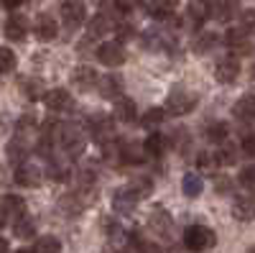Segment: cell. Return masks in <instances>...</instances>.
Instances as JSON below:
<instances>
[{"mask_svg":"<svg viewBox=\"0 0 255 253\" xmlns=\"http://www.w3.org/2000/svg\"><path fill=\"white\" fill-rule=\"evenodd\" d=\"M215 243H217V236H215V230L207 228V225H189L184 230V246L194 253L215 248Z\"/></svg>","mask_w":255,"mask_h":253,"instance_id":"cell-1","label":"cell"},{"mask_svg":"<svg viewBox=\"0 0 255 253\" xmlns=\"http://www.w3.org/2000/svg\"><path fill=\"white\" fill-rule=\"evenodd\" d=\"M194 105H197V95H191L186 90H171L166 97V110L171 115H186L194 110Z\"/></svg>","mask_w":255,"mask_h":253,"instance_id":"cell-2","label":"cell"},{"mask_svg":"<svg viewBox=\"0 0 255 253\" xmlns=\"http://www.w3.org/2000/svg\"><path fill=\"white\" fill-rule=\"evenodd\" d=\"M90 133L97 143H110L113 133H115V123L110 115H105V113H95L90 118Z\"/></svg>","mask_w":255,"mask_h":253,"instance_id":"cell-3","label":"cell"},{"mask_svg":"<svg viewBox=\"0 0 255 253\" xmlns=\"http://www.w3.org/2000/svg\"><path fill=\"white\" fill-rule=\"evenodd\" d=\"M59 143L64 146V151H67L69 156H79V154L84 151V136H82V131L77 128V125H72V123L61 125V138H59Z\"/></svg>","mask_w":255,"mask_h":253,"instance_id":"cell-4","label":"cell"},{"mask_svg":"<svg viewBox=\"0 0 255 253\" xmlns=\"http://www.w3.org/2000/svg\"><path fill=\"white\" fill-rule=\"evenodd\" d=\"M148 228H151L156 236L168 238V236H171V230H174V218L168 215V210H163V207H153V210H151V215H148Z\"/></svg>","mask_w":255,"mask_h":253,"instance_id":"cell-5","label":"cell"},{"mask_svg":"<svg viewBox=\"0 0 255 253\" xmlns=\"http://www.w3.org/2000/svg\"><path fill=\"white\" fill-rule=\"evenodd\" d=\"M97 59H100V64H105V67H120L125 61V49H123L120 41H108V44H100Z\"/></svg>","mask_w":255,"mask_h":253,"instance_id":"cell-6","label":"cell"},{"mask_svg":"<svg viewBox=\"0 0 255 253\" xmlns=\"http://www.w3.org/2000/svg\"><path fill=\"white\" fill-rule=\"evenodd\" d=\"M44 102H46V108L51 110V113H69L72 108H74V100H72V95L67 92V90H61V87H56V90H49L46 92V97H44Z\"/></svg>","mask_w":255,"mask_h":253,"instance_id":"cell-7","label":"cell"},{"mask_svg":"<svg viewBox=\"0 0 255 253\" xmlns=\"http://www.w3.org/2000/svg\"><path fill=\"white\" fill-rule=\"evenodd\" d=\"M215 77L222 84H232V82H235L240 77V61H238V56H222L217 61V67H215Z\"/></svg>","mask_w":255,"mask_h":253,"instance_id":"cell-8","label":"cell"},{"mask_svg":"<svg viewBox=\"0 0 255 253\" xmlns=\"http://www.w3.org/2000/svg\"><path fill=\"white\" fill-rule=\"evenodd\" d=\"M84 18H87V10L79 0H67V3L61 5V20L67 23L69 28H77L84 23Z\"/></svg>","mask_w":255,"mask_h":253,"instance_id":"cell-9","label":"cell"},{"mask_svg":"<svg viewBox=\"0 0 255 253\" xmlns=\"http://www.w3.org/2000/svg\"><path fill=\"white\" fill-rule=\"evenodd\" d=\"M23 215H26V202H23V197L5 195V197H3V223L8 225L10 220H18V218H23Z\"/></svg>","mask_w":255,"mask_h":253,"instance_id":"cell-10","label":"cell"},{"mask_svg":"<svg viewBox=\"0 0 255 253\" xmlns=\"http://www.w3.org/2000/svg\"><path fill=\"white\" fill-rule=\"evenodd\" d=\"M135 205H138V197L133 195L130 187L118 189V192L113 195V207H115V213H120V215H130L135 210Z\"/></svg>","mask_w":255,"mask_h":253,"instance_id":"cell-11","label":"cell"},{"mask_svg":"<svg viewBox=\"0 0 255 253\" xmlns=\"http://www.w3.org/2000/svg\"><path fill=\"white\" fill-rule=\"evenodd\" d=\"M3 33H5L8 41H18V44H20V41L26 38V33H28V20H26L23 15H10V18L5 20Z\"/></svg>","mask_w":255,"mask_h":253,"instance_id":"cell-12","label":"cell"},{"mask_svg":"<svg viewBox=\"0 0 255 253\" xmlns=\"http://www.w3.org/2000/svg\"><path fill=\"white\" fill-rule=\"evenodd\" d=\"M72 82H74L77 90L87 92V90H92V87H97V84H100V77H97V72L92 67H77Z\"/></svg>","mask_w":255,"mask_h":253,"instance_id":"cell-13","label":"cell"},{"mask_svg":"<svg viewBox=\"0 0 255 253\" xmlns=\"http://www.w3.org/2000/svg\"><path fill=\"white\" fill-rule=\"evenodd\" d=\"M209 3V18H217V20H230L232 15L238 13L235 0H207Z\"/></svg>","mask_w":255,"mask_h":253,"instance_id":"cell-14","label":"cell"},{"mask_svg":"<svg viewBox=\"0 0 255 253\" xmlns=\"http://www.w3.org/2000/svg\"><path fill=\"white\" fill-rule=\"evenodd\" d=\"M15 182H18L20 187H38V184H41L38 166H33V164H20V166H15Z\"/></svg>","mask_w":255,"mask_h":253,"instance_id":"cell-15","label":"cell"},{"mask_svg":"<svg viewBox=\"0 0 255 253\" xmlns=\"http://www.w3.org/2000/svg\"><path fill=\"white\" fill-rule=\"evenodd\" d=\"M168 143H171V138H168V136L151 133V136L145 138V143H143V151H145L148 156H153V159H161V156L166 154V149H168Z\"/></svg>","mask_w":255,"mask_h":253,"instance_id":"cell-16","label":"cell"},{"mask_svg":"<svg viewBox=\"0 0 255 253\" xmlns=\"http://www.w3.org/2000/svg\"><path fill=\"white\" fill-rule=\"evenodd\" d=\"M18 90L23 92L31 102H36L38 97H46L44 95V82H41L38 77H20L18 79Z\"/></svg>","mask_w":255,"mask_h":253,"instance_id":"cell-17","label":"cell"},{"mask_svg":"<svg viewBox=\"0 0 255 253\" xmlns=\"http://www.w3.org/2000/svg\"><path fill=\"white\" fill-rule=\"evenodd\" d=\"M186 20L191 26H202L204 18H209V3L207 0H191V3L186 5Z\"/></svg>","mask_w":255,"mask_h":253,"instance_id":"cell-18","label":"cell"},{"mask_svg":"<svg viewBox=\"0 0 255 253\" xmlns=\"http://www.w3.org/2000/svg\"><path fill=\"white\" fill-rule=\"evenodd\" d=\"M33 28H36L38 41H51V38L56 36V20H54V15H49V13H41V15L36 18Z\"/></svg>","mask_w":255,"mask_h":253,"instance_id":"cell-19","label":"cell"},{"mask_svg":"<svg viewBox=\"0 0 255 253\" xmlns=\"http://www.w3.org/2000/svg\"><path fill=\"white\" fill-rule=\"evenodd\" d=\"M100 95L102 97H108V100H115V97H120V92H123V79L118 77V74H105V77H100Z\"/></svg>","mask_w":255,"mask_h":253,"instance_id":"cell-20","label":"cell"},{"mask_svg":"<svg viewBox=\"0 0 255 253\" xmlns=\"http://www.w3.org/2000/svg\"><path fill=\"white\" fill-rule=\"evenodd\" d=\"M232 215H235V220H240V223L255 220V200H250V197H238L235 202H232Z\"/></svg>","mask_w":255,"mask_h":253,"instance_id":"cell-21","label":"cell"},{"mask_svg":"<svg viewBox=\"0 0 255 253\" xmlns=\"http://www.w3.org/2000/svg\"><path fill=\"white\" fill-rule=\"evenodd\" d=\"M115 118L120 123H135L138 118V108H135V102L130 97H120L115 100Z\"/></svg>","mask_w":255,"mask_h":253,"instance_id":"cell-22","label":"cell"},{"mask_svg":"<svg viewBox=\"0 0 255 253\" xmlns=\"http://www.w3.org/2000/svg\"><path fill=\"white\" fill-rule=\"evenodd\" d=\"M145 8L156 20H168L174 15V0H145Z\"/></svg>","mask_w":255,"mask_h":253,"instance_id":"cell-23","label":"cell"},{"mask_svg":"<svg viewBox=\"0 0 255 253\" xmlns=\"http://www.w3.org/2000/svg\"><path fill=\"white\" fill-rule=\"evenodd\" d=\"M232 115L238 120H253L255 118V95H243L232 105Z\"/></svg>","mask_w":255,"mask_h":253,"instance_id":"cell-24","label":"cell"},{"mask_svg":"<svg viewBox=\"0 0 255 253\" xmlns=\"http://www.w3.org/2000/svg\"><path fill=\"white\" fill-rule=\"evenodd\" d=\"M220 44V36L217 33H212V31H202V33H197L194 36V41H191V49H194L197 54H207V51H212Z\"/></svg>","mask_w":255,"mask_h":253,"instance_id":"cell-25","label":"cell"},{"mask_svg":"<svg viewBox=\"0 0 255 253\" xmlns=\"http://www.w3.org/2000/svg\"><path fill=\"white\" fill-rule=\"evenodd\" d=\"M227 136H230V125L222 123V120H215V123H209L207 125V141L212 143H227Z\"/></svg>","mask_w":255,"mask_h":253,"instance_id":"cell-26","label":"cell"},{"mask_svg":"<svg viewBox=\"0 0 255 253\" xmlns=\"http://www.w3.org/2000/svg\"><path fill=\"white\" fill-rule=\"evenodd\" d=\"M108 31H110V18H108V15H100V13H97L90 23H87V36H90V38H100V36H105Z\"/></svg>","mask_w":255,"mask_h":253,"instance_id":"cell-27","label":"cell"},{"mask_svg":"<svg viewBox=\"0 0 255 253\" xmlns=\"http://www.w3.org/2000/svg\"><path fill=\"white\" fill-rule=\"evenodd\" d=\"M225 44L230 46V49H245L248 46V31L240 26V28H230L227 33H225Z\"/></svg>","mask_w":255,"mask_h":253,"instance_id":"cell-28","label":"cell"},{"mask_svg":"<svg viewBox=\"0 0 255 253\" xmlns=\"http://www.w3.org/2000/svg\"><path fill=\"white\" fill-rule=\"evenodd\" d=\"M13 233H15L18 238H33V236H36V223H33L28 215L18 218V220L13 223Z\"/></svg>","mask_w":255,"mask_h":253,"instance_id":"cell-29","label":"cell"},{"mask_svg":"<svg viewBox=\"0 0 255 253\" xmlns=\"http://www.w3.org/2000/svg\"><path fill=\"white\" fill-rule=\"evenodd\" d=\"M202 187H204V182H202V177H197V174H186V177L181 179V189H184L186 197H199V195H202Z\"/></svg>","mask_w":255,"mask_h":253,"instance_id":"cell-30","label":"cell"},{"mask_svg":"<svg viewBox=\"0 0 255 253\" xmlns=\"http://www.w3.org/2000/svg\"><path fill=\"white\" fill-rule=\"evenodd\" d=\"M26 156H28V146H26V141L15 136V141H10V146H8V159H10V161H18V164H23Z\"/></svg>","mask_w":255,"mask_h":253,"instance_id":"cell-31","label":"cell"},{"mask_svg":"<svg viewBox=\"0 0 255 253\" xmlns=\"http://www.w3.org/2000/svg\"><path fill=\"white\" fill-rule=\"evenodd\" d=\"M215 161H217L220 166H232V164H238V149H235V146H230V143H222L220 151L215 154Z\"/></svg>","mask_w":255,"mask_h":253,"instance_id":"cell-32","label":"cell"},{"mask_svg":"<svg viewBox=\"0 0 255 253\" xmlns=\"http://www.w3.org/2000/svg\"><path fill=\"white\" fill-rule=\"evenodd\" d=\"M33 251H36V253H59V251H61V243H59L56 236H41V238L36 241Z\"/></svg>","mask_w":255,"mask_h":253,"instance_id":"cell-33","label":"cell"},{"mask_svg":"<svg viewBox=\"0 0 255 253\" xmlns=\"http://www.w3.org/2000/svg\"><path fill=\"white\" fill-rule=\"evenodd\" d=\"M166 120V113L161 108H151V110H145L143 118H140V125L143 128H156V125H161Z\"/></svg>","mask_w":255,"mask_h":253,"instance_id":"cell-34","label":"cell"},{"mask_svg":"<svg viewBox=\"0 0 255 253\" xmlns=\"http://www.w3.org/2000/svg\"><path fill=\"white\" fill-rule=\"evenodd\" d=\"M128 187H130L133 189V195L138 197V200H143V197H148V195H151L153 192V182L151 179H148V177H140V179H133L130 184H128Z\"/></svg>","mask_w":255,"mask_h":253,"instance_id":"cell-35","label":"cell"},{"mask_svg":"<svg viewBox=\"0 0 255 253\" xmlns=\"http://www.w3.org/2000/svg\"><path fill=\"white\" fill-rule=\"evenodd\" d=\"M46 174H49V179H54V182H67V179H69V169L64 166V164H59V161H51L49 169H46Z\"/></svg>","mask_w":255,"mask_h":253,"instance_id":"cell-36","label":"cell"},{"mask_svg":"<svg viewBox=\"0 0 255 253\" xmlns=\"http://www.w3.org/2000/svg\"><path fill=\"white\" fill-rule=\"evenodd\" d=\"M168 138H171V143H174L176 151H184L186 146H189V131H186V128H176Z\"/></svg>","mask_w":255,"mask_h":253,"instance_id":"cell-37","label":"cell"},{"mask_svg":"<svg viewBox=\"0 0 255 253\" xmlns=\"http://www.w3.org/2000/svg\"><path fill=\"white\" fill-rule=\"evenodd\" d=\"M115 31H118L120 41H128V38H133V36H135V26L130 23V20H125V18H120V20H118Z\"/></svg>","mask_w":255,"mask_h":253,"instance_id":"cell-38","label":"cell"},{"mask_svg":"<svg viewBox=\"0 0 255 253\" xmlns=\"http://www.w3.org/2000/svg\"><path fill=\"white\" fill-rule=\"evenodd\" d=\"M13 67H15V54L5 46L0 51V69H3V74H8V72H13Z\"/></svg>","mask_w":255,"mask_h":253,"instance_id":"cell-39","label":"cell"},{"mask_svg":"<svg viewBox=\"0 0 255 253\" xmlns=\"http://www.w3.org/2000/svg\"><path fill=\"white\" fill-rule=\"evenodd\" d=\"M240 184L248 187V189H255V164L253 166H245L240 172Z\"/></svg>","mask_w":255,"mask_h":253,"instance_id":"cell-40","label":"cell"},{"mask_svg":"<svg viewBox=\"0 0 255 253\" xmlns=\"http://www.w3.org/2000/svg\"><path fill=\"white\" fill-rule=\"evenodd\" d=\"M36 128V118L33 115H23L18 123H15V136L18 133H26V131H33Z\"/></svg>","mask_w":255,"mask_h":253,"instance_id":"cell-41","label":"cell"},{"mask_svg":"<svg viewBox=\"0 0 255 253\" xmlns=\"http://www.w3.org/2000/svg\"><path fill=\"white\" fill-rule=\"evenodd\" d=\"M123 161H125V164H138V161H140L138 146H123Z\"/></svg>","mask_w":255,"mask_h":253,"instance_id":"cell-42","label":"cell"},{"mask_svg":"<svg viewBox=\"0 0 255 253\" xmlns=\"http://www.w3.org/2000/svg\"><path fill=\"white\" fill-rule=\"evenodd\" d=\"M215 189L220 195H230L232 192V182H230V177H217L215 179Z\"/></svg>","mask_w":255,"mask_h":253,"instance_id":"cell-43","label":"cell"},{"mask_svg":"<svg viewBox=\"0 0 255 253\" xmlns=\"http://www.w3.org/2000/svg\"><path fill=\"white\" fill-rule=\"evenodd\" d=\"M240 26H243L245 31H255V10H245V13L240 15Z\"/></svg>","mask_w":255,"mask_h":253,"instance_id":"cell-44","label":"cell"},{"mask_svg":"<svg viewBox=\"0 0 255 253\" xmlns=\"http://www.w3.org/2000/svg\"><path fill=\"white\" fill-rule=\"evenodd\" d=\"M243 154H248V156H255V133H248V136H243Z\"/></svg>","mask_w":255,"mask_h":253,"instance_id":"cell-45","label":"cell"},{"mask_svg":"<svg viewBox=\"0 0 255 253\" xmlns=\"http://www.w3.org/2000/svg\"><path fill=\"white\" fill-rule=\"evenodd\" d=\"M23 3H26V0H3V5H5L8 10H18Z\"/></svg>","mask_w":255,"mask_h":253,"instance_id":"cell-46","label":"cell"},{"mask_svg":"<svg viewBox=\"0 0 255 253\" xmlns=\"http://www.w3.org/2000/svg\"><path fill=\"white\" fill-rule=\"evenodd\" d=\"M197 166H209V156H207L204 151H202V154L197 156Z\"/></svg>","mask_w":255,"mask_h":253,"instance_id":"cell-47","label":"cell"},{"mask_svg":"<svg viewBox=\"0 0 255 253\" xmlns=\"http://www.w3.org/2000/svg\"><path fill=\"white\" fill-rule=\"evenodd\" d=\"M0 253H8V241H3V243H0Z\"/></svg>","mask_w":255,"mask_h":253,"instance_id":"cell-48","label":"cell"},{"mask_svg":"<svg viewBox=\"0 0 255 253\" xmlns=\"http://www.w3.org/2000/svg\"><path fill=\"white\" fill-rule=\"evenodd\" d=\"M15 253H36V251H31V248H20V251H15Z\"/></svg>","mask_w":255,"mask_h":253,"instance_id":"cell-49","label":"cell"},{"mask_svg":"<svg viewBox=\"0 0 255 253\" xmlns=\"http://www.w3.org/2000/svg\"><path fill=\"white\" fill-rule=\"evenodd\" d=\"M253 77H255V64H253Z\"/></svg>","mask_w":255,"mask_h":253,"instance_id":"cell-50","label":"cell"},{"mask_svg":"<svg viewBox=\"0 0 255 253\" xmlns=\"http://www.w3.org/2000/svg\"><path fill=\"white\" fill-rule=\"evenodd\" d=\"M253 253H255V248H253Z\"/></svg>","mask_w":255,"mask_h":253,"instance_id":"cell-51","label":"cell"}]
</instances>
